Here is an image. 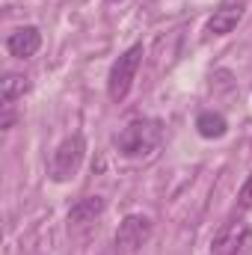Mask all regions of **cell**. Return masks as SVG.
Returning <instances> with one entry per match:
<instances>
[{
    "mask_svg": "<svg viewBox=\"0 0 252 255\" xmlns=\"http://www.w3.org/2000/svg\"><path fill=\"white\" fill-rule=\"evenodd\" d=\"M163 139V125L157 119H133L122 128V133L116 136L119 154L125 157H148Z\"/></svg>",
    "mask_w": 252,
    "mask_h": 255,
    "instance_id": "1",
    "label": "cell"
},
{
    "mask_svg": "<svg viewBox=\"0 0 252 255\" xmlns=\"http://www.w3.org/2000/svg\"><path fill=\"white\" fill-rule=\"evenodd\" d=\"M83 154H86V139H83L80 133L65 136L63 142L54 148V154H51L48 175H51L57 184H63V181H68V178H74V175L80 172V166H83Z\"/></svg>",
    "mask_w": 252,
    "mask_h": 255,
    "instance_id": "2",
    "label": "cell"
},
{
    "mask_svg": "<svg viewBox=\"0 0 252 255\" xmlns=\"http://www.w3.org/2000/svg\"><path fill=\"white\" fill-rule=\"evenodd\" d=\"M139 63H142V45H130L125 54L113 63L110 68V77H107V95L119 104L125 101L133 80H136V71H139Z\"/></svg>",
    "mask_w": 252,
    "mask_h": 255,
    "instance_id": "3",
    "label": "cell"
},
{
    "mask_svg": "<svg viewBox=\"0 0 252 255\" xmlns=\"http://www.w3.org/2000/svg\"><path fill=\"white\" fill-rule=\"evenodd\" d=\"M252 244V229L247 220H232L220 226V232L211 241V255H241Z\"/></svg>",
    "mask_w": 252,
    "mask_h": 255,
    "instance_id": "4",
    "label": "cell"
},
{
    "mask_svg": "<svg viewBox=\"0 0 252 255\" xmlns=\"http://www.w3.org/2000/svg\"><path fill=\"white\" fill-rule=\"evenodd\" d=\"M148 238H151V223L148 217H139V214L125 217L116 229V247L122 253H136L139 247H145Z\"/></svg>",
    "mask_w": 252,
    "mask_h": 255,
    "instance_id": "5",
    "label": "cell"
},
{
    "mask_svg": "<svg viewBox=\"0 0 252 255\" xmlns=\"http://www.w3.org/2000/svg\"><path fill=\"white\" fill-rule=\"evenodd\" d=\"M39 48H42V33H39V27H33V24L18 27V30H12V33L6 36V51H9L15 60H30V57L39 54Z\"/></svg>",
    "mask_w": 252,
    "mask_h": 255,
    "instance_id": "6",
    "label": "cell"
},
{
    "mask_svg": "<svg viewBox=\"0 0 252 255\" xmlns=\"http://www.w3.org/2000/svg\"><path fill=\"white\" fill-rule=\"evenodd\" d=\"M244 18V3H229V6H220L214 9V15L208 18V36H229Z\"/></svg>",
    "mask_w": 252,
    "mask_h": 255,
    "instance_id": "7",
    "label": "cell"
},
{
    "mask_svg": "<svg viewBox=\"0 0 252 255\" xmlns=\"http://www.w3.org/2000/svg\"><path fill=\"white\" fill-rule=\"evenodd\" d=\"M101 211H104V199H101V196H86V199H80V202L68 211V223H71V226H86V223H92L95 217H101Z\"/></svg>",
    "mask_w": 252,
    "mask_h": 255,
    "instance_id": "8",
    "label": "cell"
},
{
    "mask_svg": "<svg viewBox=\"0 0 252 255\" xmlns=\"http://www.w3.org/2000/svg\"><path fill=\"white\" fill-rule=\"evenodd\" d=\"M196 130H199V136H205V139H220V136H226L229 122H226V116L208 110V113H199V119H196Z\"/></svg>",
    "mask_w": 252,
    "mask_h": 255,
    "instance_id": "9",
    "label": "cell"
},
{
    "mask_svg": "<svg viewBox=\"0 0 252 255\" xmlns=\"http://www.w3.org/2000/svg\"><path fill=\"white\" fill-rule=\"evenodd\" d=\"M27 89H30L27 77H21V74H6L3 83H0V101H3V107H12L18 98H24Z\"/></svg>",
    "mask_w": 252,
    "mask_h": 255,
    "instance_id": "10",
    "label": "cell"
},
{
    "mask_svg": "<svg viewBox=\"0 0 252 255\" xmlns=\"http://www.w3.org/2000/svg\"><path fill=\"white\" fill-rule=\"evenodd\" d=\"M238 205L247 208V211L252 208V175L244 181V187H241V193H238Z\"/></svg>",
    "mask_w": 252,
    "mask_h": 255,
    "instance_id": "11",
    "label": "cell"
}]
</instances>
